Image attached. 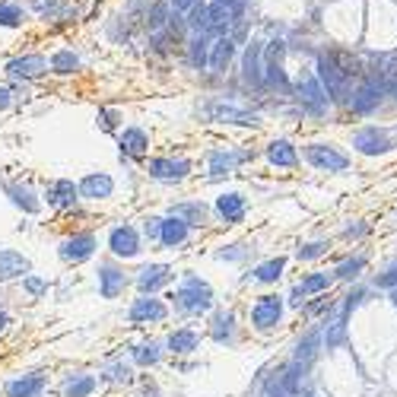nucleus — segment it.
I'll return each instance as SVG.
<instances>
[{"instance_id":"nucleus-10","label":"nucleus","mask_w":397,"mask_h":397,"mask_svg":"<svg viewBox=\"0 0 397 397\" xmlns=\"http://www.w3.org/2000/svg\"><path fill=\"white\" fill-rule=\"evenodd\" d=\"M350 105H353V112H356V115H372L375 108L381 105V83H379L375 77L362 80V86L353 92Z\"/></svg>"},{"instance_id":"nucleus-14","label":"nucleus","mask_w":397,"mask_h":397,"mask_svg":"<svg viewBox=\"0 0 397 397\" xmlns=\"http://www.w3.org/2000/svg\"><path fill=\"white\" fill-rule=\"evenodd\" d=\"M166 314H169V309L159 302V299H153V296H143V299H137V302L131 305V321H134V324L166 321Z\"/></svg>"},{"instance_id":"nucleus-13","label":"nucleus","mask_w":397,"mask_h":397,"mask_svg":"<svg viewBox=\"0 0 397 397\" xmlns=\"http://www.w3.org/2000/svg\"><path fill=\"white\" fill-rule=\"evenodd\" d=\"M242 73L251 86L264 83V42L255 38L248 48H245V60H242Z\"/></svg>"},{"instance_id":"nucleus-37","label":"nucleus","mask_w":397,"mask_h":397,"mask_svg":"<svg viewBox=\"0 0 397 397\" xmlns=\"http://www.w3.org/2000/svg\"><path fill=\"white\" fill-rule=\"evenodd\" d=\"M172 213H178L181 220H188L191 226H201V223H203V216H207V210H203L201 203H178Z\"/></svg>"},{"instance_id":"nucleus-16","label":"nucleus","mask_w":397,"mask_h":397,"mask_svg":"<svg viewBox=\"0 0 397 397\" xmlns=\"http://www.w3.org/2000/svg\"><path fill=\"white\" fill-rule=\"evenodd\" d=\"M125 286H127L125 270H118L115 264H102L99 267V292L105 299H115L118 292H125Z\"/></svg>"},{"instance_id":"nucleus-4","label":"nucleus","mask_w":397,"mask_h":397,"mask_svg":"<svg viewBox=\"0 0 397 397\" xmlns=\"http://www.w3.org/2000/svg\"><path fill=\"white\" fill-rule=\"evenodd\" d=\"M305 159H309L314 169H321V172H344V169L350 166V159H346L344 153H337L334 147H327V143H312V147L305 149Z\"/></svg>"},{"instance_id":"nucleus-20","label":"nucleus","mask_w":397,"mask_h":397,"mask_svg":"<svg viewBox=\"0 0 397 397\" xmlns=\"http://www.w3.org/2000/svg\"><path fill=\"white\" fill-rule=\"evenodd\" d=\"M29 273V261H26L19 251L0 248V280H13V277H26Z\"/></svg>"},{"instance_id":"nucleus-30","label":"nucleus","mask_w":397,"mask_h":397,"mask_svg":"<svg viewBox=\"0 0 397 397\" xmlns=\"http://www.w3.org/2000/svg\"><path fill=\"white\" fill-rule=\"evenodd\" d=\"M169 10H172V6L162 4V0L149 6V13H147V29H149V32H162V29H166L169 19H172V13H169Z\"/></svg>"},{"instance_id":"nucleus-46","label":"nucleus","mask_w":397,"mask_h":397,"mask_svg":"<svg viewBox=\"0 0 397 397\" xmlns=\"http://www.w3.org/2000/svg\"><path fill=\"white\" fill-rule=\"evenodd\" d=\"M194 4H197V0H172V10H178V13H188Z\"/></svg>"},{"instance_id":"nucleus-35","label":"nucleus","mask_w":397,"mask_h":397,"mask_svg":"<svg viewBox=\"0 0 397 397\" xmlns=\"http://www.w3.org/2000/svg\"><path fill=\"white\" fill-rule=\"evenodd\" d=\"M238 159H242V156H235V153H213V156H210V178L229 175L232 166H235Z\"/></svg>"},{"instance_id":"nucleus-50","label":"nucleus","mask_w":397,"mask_h":397,"mask_svg":"<svg viewBox=\"0 0 397 397\" xmlns=\"http://www.w3.org/2000/svg\"><path fill=\"white\" fill-rule=\"evenodd\" d=\"M391 302L397 305V286H394V292H391Z\"/></svg>"},{"instance_id":"nucleus-22","label":"nucleus","mask_w":397,"mask_h":397,"mask_svg":"<svg viewBox=\"0 0 397 397\" xmlns=\"http://www.w3.org/2000/svg\"><path fill=\"white\" fill-rule=\"evenodd\" d=\"M267 162H270V166H280V169H292L299 162L296 147H292L290 140H273L270 147H267Z\"/></svg>"},{"instance_id":"nucleus-31","label":"nucleus","mask_w":397,"mask_h":397,"mask_svg":"<svg viewBox=\"0 0 397 397\" xmlns=\"http://www.w3.org/2000/svg\"><path fill=\"white\" fill-rule=\"evenodd\" d=\"M95 391V379L92 375H77V379L64 381V397H89Z\"/></svg>"},{"instance_id":"nucleus-3","label":"nucleus","mask_w":397,"mask_h":397,"mask_svg":"<svg viewBox=\"0 0 397 397\" xmlns=\"http://www.w3.org/2000/svg\"><path fill=\"white\" fill-rule=\"evenodd\" d=\"M296 92H299V102H302L305 112H312V115H324L327 112L331 95H327L321 77H314V73H302V77H299V83H296Z\"/></svg>"},{"instance_id":"nucleus-18","label":"nucleus","mask_w":397,"mask_h":397,"mask_svg":"<svg viewBox=\"0 0 397 397\" xmlns=\"http://www.w3.org/2000/svg\"><path fill=\"white\" fill-rule=\"evenodd\" d=\"M6 397H38L45 391V375H23V379L6 381Z\"/></svg>"},{"instance_id":"nucleus-6","label":"nucleus","mask_w":397,"mask_h":397,"mask_svg":"<svg viewBox=\"0 0 397 397\" xmlns=\"http://www.w3.org/2000/svg\"><path fill=\"white\" fill-rule=\"evenodd\" d=\"M280 318H283V299L280 296H261L255 302V309H251V324H255L258 331L277 327Z\"/></svg>"},{"instance_id":"nucleus-33","label":"nucleus","mask_w":397,"mask_h":397,"mask_svg":"<svg viewBox=\"0 0 397 397\" xmlns=\"http://www.w3.org/2000/svg\"><path fill=\"white\" fill-rule=\"evenodd\" d=\"M283 267H286V258H273V261L261 264L255 270V280L258 283H277L280 277H283Z\"/></svg>"},{"instance_id":"nucleus-21","label":"nucleus","mask_w":397,"mask_h":397,"mask_svg":"<svg viewBox=\"0 0 397 397\" xmlns=\"http://www.w3.org/2000/svg\"><path fill=\"white\" fill-rule=\"evenodd\" d=\"M216 213H220L226 223H242L245 220V197L235 194V191L216 197Z\"/></svg>"},{"instance_id":"nucleus-49","label":"nucleus","mask_w":397,"mask_h":397,"mask_svg":"<svg viewBox=\"0 0 397 397\" xmlns=\"http://www.w3.org/2000/svg\"><path fill=\"white\" fill-rule=\"evenodd\" d=\"M4 327H6V314L0 312V331H4Z\"/></svg>"},{"instance_id":"nucleus-42","label":"nucleus","mask_w":397,"mask_h":397,"mask_svg":"<svg viewBox=\"0 0 397 397\" xmlns=\"http://www.w3.org/2000/svg\"><path fill=\"white\" fill-rule=\"evenodd\" d=\"M379 286H385V290H394V286H397V261L379 277Z\"/></svg>"},{"instance_id":"nucleus-25","label":"nucleus","mask_w":397,"mask_h":397,"mask_svg":"<svg viewBox=\"0 0 397 397\" xmlns=\"http://www.w3.org/2000/svg\"><path fill=\"white\" fill-rule=\"evenodd\" d=\"M331 286V273H312V277H305L302 283L292 290V305H302L305 296H312V292H321Z\"/></svg>"},{"instance_id":"nucleus-38","label":"nucleus","mask_w":397,"mask_h":397,"mask_svg":"<svg viewBox=\"0 0 397 397\" xmlns=\"http://www.w3.org/2000/svg\"><path fill=\"white\" fill-rule=\"evenodd\" d=\"M232 324H235V318H232V314H216V321H213V337H216V340H229V337H232Z\"/></svg>"},{"instance_id":"nucleus-24","label":"nucleus","mask_w":397,"mask_h":397,"mask_svg":"<svg viewBox=\"0 0 397 397\" xmlns=\"http://www.w3.org/2000/svg\"><path fill=\"white\" fill-rule=\"evenodd\" d=\"M232 54H235V42H232V36H216L213 48H210V67H213L216 73H223L226 67H229Z\"/></svg>"},{"instance_id":"nucleus-47","label":"nucleus","mask_w":397,"mask_h":397,"mask_svg":"<svg viewBox=\"0 0 397 397\" xmlns=\"http://www.w3.org/2000/svg\"><path fill=\"white\" fill-rule=\"evenodd\" d=\"M366 226H350V229H346V235H350V238H359V235H366Z\"/></svg>"},{"instance_id":"nucleus-40","label":"nucleus","mask_w":397,"mask_h":397,"mask_svg":"<svg viewBox=\"0 0 397 397\" xmlns=\"http://www.w3.org/2000/svg\"><path fill=\"white\" fill-rule=\"evenodd\" d=\"M137 362H140V366H153L156 359H159V346L156 344H143V346H137Z\"/></svg>"},{"instance_id":"nucleus-23","label":"nucleus","mask_w":397,"mask_h":397,"mask_svg":"<svg viewBox=\"0 0 397 397\" xmlns=\"http://www.w3.org/2000/svg\"><path fill=\"white\" fill-rule=\"evenodd\" d=\"M188 54H191V67L194 70H203V67L210 64V36L207 32H191V42H188Z\"/></svg>"},{"instance_id":"nucleus-43","label":"nucleus","mask_w":397,"mask_h":397,"mask_svg":"<svg viewBox=\"0 0 397 397\" xmlns=\"http://www.w3.org/2000/svg\"><path fill=\"white\" fill-rule=\"evenodd\" d=\"M99 118H102V127H105V131H115V125H118V112H112V108H102Z\"/></svg>"},{"instance_id":"nucleus-7","label":"nucleus","mask_w":397,"mask_h":397,"mask_svg":"<svg viewBox=\"0 0 397 397\" xmlns=\"http://www.w3.org/2000/svg\"><path fill=\"white\" fill-rule=\"evenodd\" d=\"M48 67H51V60L42 58V54H23V58L6 60V73L13 80H36L42 73H48Z\"/></svg>"},{"instance_id":"nucleus-1","label":"nucleus","mask_w":397,"mask_h":397,"mask_svg":"<svg viewBox=\"0 0 397 397\" xmlns=\"http://www.w3.org/2000/svg\"><path fill=\"white\" fill-rule=\"evenodd\" d=\"M353 73H359V70H350V58L346 54L327 51L318 58V77L324 83L327 95H331V102H337V105H346L353 99V89H350Z\"/></svg>"},{"instance_id":"nucleus-36","label":"nucleus","mask_w":397,"mask_h":397,"mask_svg":"<svg viewBox=\"0 0 397 397\" xmlns=\"http://www.w3.org/2000/svg\"><path fill=\"white\" fill-rule=\"evenodd\" d=\"M6 194H13V203H16V207H23L26 213H36L38 210V201H32V191L26 188H19V184H6Z\"/></svg>"},{"instance_id":"nucleus-12","label":"nucleus","mask_w":397,"mask_h":397,"mask_svg":"<svg viewBox=\"0 0 397 397\" xmlns=\"http://www.w3.org/2000/svg\"><path fill=\"white\" fill-rule=\"evenodd\" d=\"M353 147L359 149L362 156H379V153H388V149H391V140H388V134L379 131V127H362V131H356V137H353Z\"/></svg>"},{"instance_id":"nucleus-39","label":"nucleus","mask_w":397,"mask_h":397,"mask_svg":"<svg viewBox=\"0 0 397 397\" xmlns=\"http://www.w3.org/2000/svg\"><path fill=\"white\" fill-rule=\"evenodd\" d=\"M327 251H331L327 242H312V245H305V248H299V261H314V258L327 255Z\"/></svg>"},{"instance_id":"nucleus-15","label":"nucleus","mask_w":397,"mask_h":397,"mask_svg":"<svg viewBox=\"0 0 397 397\" xmlns=\"http://www.w3.org/2000/svg\"><path fill=\"white\" fill-rule=\"evenodd\" d=\"M112 191H115V181L105 172H99V175L92 172L80 181V197H86V201H105V197H112Z\"/></svg>"},{"instance_id":"nucleus-27","label":"nucleus","mask_w":397,"mask_h":397,"mask_svg":"<svg viewBox=\"0 0 397 397\" xmlns=\"http://www.w3.org/2000/svg\"><path fill=\"white\" fill-rule=\"evenodd\" d=\"M51 70L67 77V73H77L80 70V54L70 51V48H60V51L51 54Z\"/></svg>"},{"instance_id":"nucleus-45","label":"nucleus","mask_w":397,"mask_h":397,"mask_svg":"<svg viewBox=\"0 0 397 397\" xmlns=\"http://www.w3.org/2000/svg\"><path fill=\"white\" fill-rule=\"evenodd\" d=\"M362 299H366V292H362V290H353L350 296H346V302H344V318H346V312H353L356 305L362 302Z\"/></svg>"},{"instance_id":"nucleus-17","label":"nucleus","mask_w":397,"mask_h":397,"mask_svg":"<svg viewBox=\"0 0 397 397\" xmlns=\"http://www.w3.org/2000/svg\"><path fill=\"white\" fill-rule=\"evenodd\" d=\"M188 220H181L178 213H172V220H162V229H159V242L166 248H178V245L188 242Z\"/></svg>"},{"instance_id":"nucleus-41","label":"nucleus","mask_w":397,"mask_h":397,"mask_svg":"<svg viewBox=\"0 0 397 397\" xmlns=\"http://www.w3.org/2000/svg\"><path fill=\"white\" fill-rule=\"evenodd\" d=\"M362 267H366V261H362V258H353V261H344L337 267V277L340 280H353V277H359V270Z\"/></svg>"},{"instance_id":"nucleus-28","label":"nucleus","mask_w":397,"mask_h":397,"mask_svg":"<svg viewBox=\"0 0 397 397\" xmlns=\"http://www.w3.org/2000/svg\"><path fill=\"white\" fill-rule=\"evenodd\" d=\"M210 26V0H197L188 10V32H207Z\"/></svg>"},{"instance_id":"nucleus-32","label":"nucleus","mask_w":397,"mask_h":397,"mask_svg":"<svg viewBox=\"0 0 397 397\" xmlns=\"http://www.w3.org/2000/svg\"><path fill=\"white\" fill-rule=\"evenodd\" d=\"M197 344H201V337H197L194 331H175L172 337H169V350L172 353H194Z\"/></svg>"},{"instance_id":"nucleus-48","label":"nucleus","mask_w":397,"mask_h":397,"mask_svg":"<svg viewBox=\"0 0 397 397\" xmlns=\"http://www.w3.org/2000/svg\"><path fill=\"white\" fill-rule=\"evenodd\" d=\"M6 105H10V89H6V86H0V112H4Z\"/></svg>"},{"instance_id":"nucleus-11","label":"nucleus","mask_w":397,"mask_h":397,"mask_svg":"<svg viewBox=\"0 0 397 397\" xmlns=\"http://www.w3.org/2000/svg\"><path fill=\"white\" fill-rule=\"evenodd\" d=\"M77 197H80V184L67 181V178H58V181H51L45 188V203H48V207H54V210L73 207V203H77Z\"/></svg>"},{"instance_id":"nucleus-34","label":"nucleus","mask_w":397,"mask_h":397,"mask_svg":"<svg viewBox=\"0 0 397 397\" xmlns=\"http://www.w3.org/2000/svg\"><path fill=\"white\" fill-rule=\"evenodd\" d=\"M26 23V10L19 4H6V0H0V26H10V29H16V26Z\"/></svg>"},{"instance_id":"nucleus-29","label":"nucleus","mask_w":397,"mask_h":397,"mask_svg":"<svg viewBox=\"0 0 397 397\" xmlns=\"http://www.w3.org/2000/svg\"><path fill=\"white\" fill-rule=\"evenodd\" d=\"M213 118H226V121H235V125H261L258 115H248L235 105H213Z\"/></svg>"},{"instance_id":"nucleus-9","label":"nucleus","mask_w":397,"mask_h":397,"mask_svg":"<svg viewBox=\"0 0 397 397\" xmlns=\"http://www.w3.org/2000/svg\"><path fill=\"white\" fill-rule=\"evenodd\" d=\"M147 172L153 178H159V181H181V178H188V172H191V162L172 159V156H156V159H149Z\"/></svg>"},{"instance_id":"nucleus-19","label":"nucleus","mask_w":397,"mask_h":397,"mask_svg":"<svg viewBox=\"0 0 397 397\" xmlns=\"http://www.w3.org/2000/svg\"><path fill=\"white\" fill-rule=\"evenodd\" d=\"M169 277H172V270L166 264H147L137 273V286H140V292H156L162 283H169Z\"/></svg>"},{"instance_id":"nucleus-5","label":"nucleus","mask_w":397,"mask_h":397,"mask_svg":"<svg viewBox=\"0 0 397 397\" xmlns=\"http://www.w3.org/2000/svg\"><path fill=\"white\" fill-rule=\"evenodd\" d=\"M108 251H112L115 258H137L140 255V235H137L134 226H115L112 232H108Z\"/></svg>"},{"instance_id":"nucleus-8","label":"nucleus","mask_w":397,"mask_h":397,"mask_svg":"<svg viewBox=\"0 0 397 397\" xmlns=\"http://www.w3.org/2000/svg\"><path fill=\"white\" fill-rule=\"evenodd\" d=\"M92 251H95L92 232H77V235H70V238L60 242V258H64L67 264H83L86 258H92Z\"/></svg>"},{"instance_id":"nucleus-44","label":"nucleus","mask_w":397,"mask_h":397,"mask_svg":"<svg viewBox=\"0 0 397 397\" xmlns=\"http://www.w3.org/2000/svg\"><path fill=\"white\" fill-rule=\"evenodd\" d=\"M26 290H29L32 296H42V292L48 290V283L45 280H38V277H26Z\"/></svg>"},{"instance_id":"nucleus-2","label":"nucleus","mask_w":397,"mask_h":397,"mask_svg":"<svg viewBox=\"0 0 397 397\" xmlns=\"http://www.w3.org/2000/svg\"><path fill=\"white\" fill-rule=\"evenodd\" d=\"M172 299H175V305L181 312L201 314V312H207L210 305H213V290H210L201 277H184V283L178 286V292Z\"/></svg>"},{"instance_id":"nucleus-26","label":"nucleus","mask_w":397,"mask_h":397,"mask_svg":"<svg viewBox=\"0 0 397 397\" xmlns=\"http://www.w3.org/2000/svg\"><path fill=\"white\" fill-rule=\"evenodd\" d=\"M149 149V137L147 131H140V127H127L125 134H121V153L127 156H143Z\"/></svg>"}]
</instances>
